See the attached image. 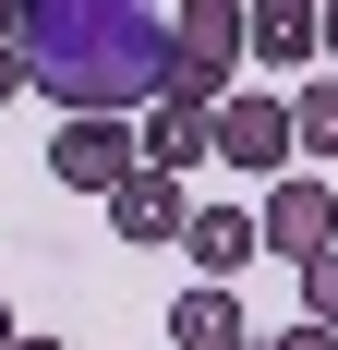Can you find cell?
Segmentation results:
<instances>
[{"mask_svg": "<svg viewBox=\"0 0 338 350\" xmlns=\"http://www.w3.org/2000/svg\"><path fill=\"white\" fill-rule=\"evenodd\" d=\"M12 350H73V338H12Z\"/></svg>", "mask_w": 338, "mask_h": 350, "instance_id": "obj_17", "label": "cell"}, {"mask_svg": "<svg viewBox=\"0 0 338 350\" xmlns=\"http://www.w3.org/2000/svg\"><path fill=\"white\" fill-rule=\"evenodd\" d=\"M169 49H194V61H242V0H181V12H169Z\"/></svg>", "mask_w": 338, "mask_h": 350, "instance_id": "obj_9", "label": "cell"}, {"mask_svg": "<svg viewBox=\"0 0 338 350\" xmlns=\"http://www.w3.org/2000/svg\"><path fill=\"white\" fill-rule=\"evenodd\" d=\"M49 170H61V193H121V181H133V121H61V133H49Z\"/></svg>", "mask_w": 338, "mask_h": 350, "instance_id": "obj_4", "label": "cell"}, {"mask_svg": "<svg viewBox=\"0 0 338 350\" xmlns=\"http://www.w3.org/2000/svg\"><path fill=\"white\" fill-rule=\"evenodd\" d=\"M157 49L169 12H133V0H25V85L61 121H133L157 97Z\"/></svg>", "mask_w": 338, "mask_h": 350, "instance_id": "obj_1", "label": "cell"}, {"mask_svg": "<svg viewBox=\"0 0 338 350\" xmlns=\"http://www.w3.org/2000/svg\"><path fill=\"white\" fill-rule=\"evenodd\" d=\"M242 49H254L266 72L314 61V0H242Z\"/></svg>", "mask_w": 338, "mask_h": 350, "instance_id": "obj_7", "label": "cell"}, {"mask_svg": "<svg viewBox=\"0 0 338 350\" xmlns=\"http://www.w3.org/2000/svg\"><path fill=\"white\" fill-rule=\"evenodd\" d=\"M181 254H194V290H230L254 266V206H194L181 217Z\"/></svg>", "mask_w": 338, "mask_h": 350, "instance_id": "obj_5", "label": "cell"}, {"mask_svg": "<svg viewBox=\"0 0 338 350\" xmlns=\"http://www.w3.org/2000/svg\"><path fill=\"white\" fill-rule=\"evenodd\" d=\"M254 314H242V290H181L169 302V350H242Z\"/></svg>", "mask_w": 338, "mask_h": 350, "instance_id": "obj_8", "label": "cell"}, {"mask_svg": "<svg viewBox=\"0 0 338 350\" xmlns=\"http://www.w3.org/2000/svg\"><path fill=\"white\" fill-rule=\"evenodd\" d=\"M302 326H326V338H338V242L302 266Z\"/></svg>", "mask_w": 338, "mask_h": 350, "instance_id": "obj_11", "label": "cell"}, {"mask_svg": "<svg viewBox=\"0 0 338 350\" xmlns=\"http://www.w3.org/2000/svg\"><path fill=\"white\" fill-rule=\"evenodd\" d=\"M12 97H25V61H12V49H0V109H12Z\"/></svg>", "mask_w": 338, "mask_h": 350, "instance_id": "obj_15", "label": "cell"}, {"mask_svg": "<svg viewBox=\"0 0 338 350\" xmlns=\"http://www.w3.org/2000/svg\"><path fill=\"white\" fill-rule=\"evenodd\" d=\"M0 49H25V0H0Z\"/></svg>", "mask_w": 338, "mask_h": 350, "instance_id": "obj_14", "label": "cell"}, {"mask_svg": "<svg viewBox=\"0 0 338 350\" xmlns=\"http://www.w3.org/2000/svg\"><path fill=\"white\" fill-rule=\"evenodd\" d=\"M290 157H338V72H314L290 97Z\"/></svg>", "mask_w": 338, "mask_h": 350, "instance_id": "obj_10", "label": "cell"}, {"mask_svg": "<svg viewBox=\"0 0 338 350\" xmlns=\"http://www.w3.org/2000/svg\"><path fill=\"white\" fill-rule=\"evenodd\" d=\"M205 157L242 181H290L302 157H290V97H266V85H230V97L205 109Z\"/></svg>", "mask_w": 338, "mask_h": 350, "instance_id": "obj_2", "label": "cell"}, {"mask_svg": "<svg viewBox=\"0 0 338 350\" xmlns=\"http://www.w3.org/2000/svg\"><path fill=\"white\" fill-rule=\"evenodd\" d=\"M266 350H338V338H326V326H302V314H290V326H278Z\"/></svg>", "mask_w": 338, "mask_h": 350, "instance_id": "obj_12", "label": "cell"}, {"mask_svg": "<svg viewBox=\"0 0 338 350\" xmlns=\"http://www.w3.org/2000/svg\"><path fill=\"white\" fill-rule=\"evenodd\" d=\"M314 61L338 72V0H326V12H314Z\"/></svg>", "mask_w": 338, "mask_h": 350, "instance_id": "obj_13", "label": "cell"}, {"mask_svg": "<svg viewBox=\"0 0 338 350\" xmlns=\"http://www.w3.org/2000/svg\"><path fill=\"white\" fill-rule=\"evenodd\" d=\"M181 217H194V193H181V181H157V170H133L121 181V193H109V242H181Z\"/></svg>", "mask_w": 338, "mask_h": 350, "instance_id": "obj_6", "label": "cell"}, {"mask_svg": "<svg viewBox=\"0 0 338 350\" xmlns=\"http://www.w3.org/2000/svg\"><path fill=\"white\" fill-rule=\"evenodd\" d=\"M326 242H338V181H326V170L266 181V206H254V254H278V266H314Z\"/></svg>", "mask_w": 338, "mask_h": 350, "instance_id": "obj_3", "label": "cell"}, {"mask_svg": "<svg viewBox=\"0 0 338 350\" xmlns=\"http://www.w3.org/2000/svg\"><path fill=\"white\" fill-rule=\"evenodd\" d=\"M12 338H25V326H12V302H0V350H12Z\"/></svg>", "mask_w": 338, "mask_h": 350, "instance_id": "obj_16", "label": "cell"}]
</instances>
